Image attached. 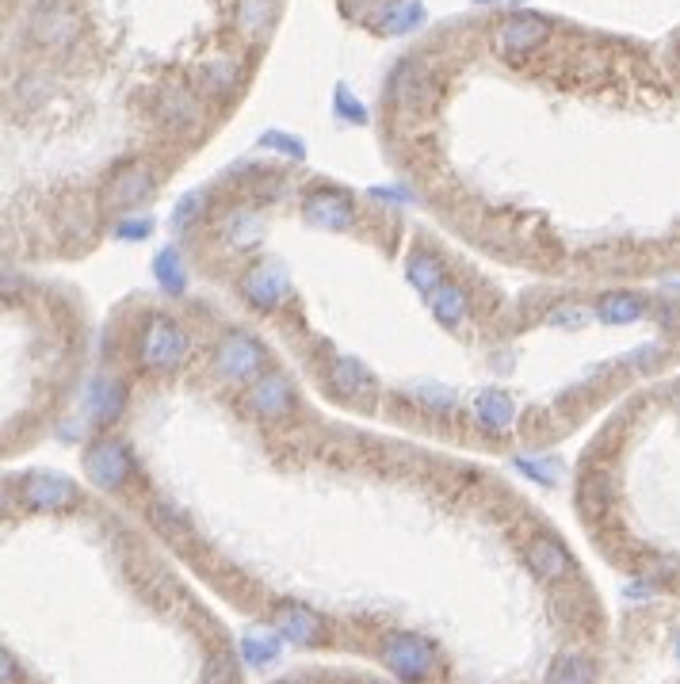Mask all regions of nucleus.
I'll use <instances>...</instances> for the list:
<instances>
[{
  "instance_id": "f8f14e48",
  "label": "nucleus",
  "mask_w": 680,
  "mask_h": 684,
  "mask_svg": "<svg viewBox=\"0 0 680 684\" xmlns=\"http://www.w3.org/2000/svg\"><path fill=\"white\" fill-rule=\"evenodd\" d=\"M276 631L283 639L291 642H302V646H314V642L325 635V627L321 620L310 612V608H302V604H283L276 612Z\"/></svg>"
},
{
  "instance_id": "dca6fc26",
  "label": "nucleus",
  "mask_w": 680,
  "mask_h": 684,
  "mask_svg": "<svg viewBox=\"0 0 680 684\" xmlns=\"http://www.w3.org/2000/svg\"><path fill=\"white\" fill-rule=\"evenodd\" d=\"M512 417H516V406H512L509 394L486 390V394L478 398V421L486 425V432H505V428L512 425Z\"/></svg>"
},
{
  "instance_id": "c9c22d12",
  "label": "nucleus",
  "mask_w": 680,
  "mask_h": 684,
  "mask_svg": "<svg viewBox=\"0 0 680 684\" xmlns=\"http://www.w3.org/2000/svg\"><path fill=\"white\" fill-rule=\"evenodd\" d=\"M337 107H340V111H344V115H352V119H363V107H360V104H352L344 88H340V92H337Z\"/></svg>"
},
{
  "instance_id": "20e7f679",
  "label": "nucleus",
  "mask_w": 680,
  "mask_h": 684,
  "mask_svg": "<svg viewBox=\"0 0 680 684\" xmlns=\"http://www.w3.org/2000/svg\"><path fill=\"white\" fill-rule=\"evenodd\" d=\"M20 497L27 509H39V513H62V509H73L77 505V486L73 478L54 471L31 474L20 486Z\"/></svg>"
},
{
  "instance_id": "6ab92c4d",
  "label": "nucleus",
  "mask_w": 680,
  "mask_h": 684,
  "mask_svg": "<svg viewBox=\"0 0 680 684\" xmlns=\"http://www.w3.org/2000/svg\"><path fill=\"white\" fill-rule=\"evenodd\" d=\"M593 681H596L593 662L581 658V654H562L551 665V677H547V684H593Z\"/></svg>"
},
{
  "instance_id": "7c9ffc66",
  "label": "nucleus",
  "mask_w": 680,
  "mask_h": 684,
  "mask_svg": "<svg viewBox=\"0 0 680 684\" xmlns=\"http://www.w3.org/2000/svg\"><path fill=\"white\" fill-rule=\"evenodd\" d=\"M516 467L528 474V478H535V482H543V486H554V482H558V471H554V467H543V463L535 467L532 459H520Z\"/></svg>"
},
{
  "instance_id": "1a4fd4ad",
  "label": "nucleus",
  "mask_w": 680,
  "mask_h": 684,
  "mask_svg": "<svg viewBox=\"0 0 680 684\" xmlns=\"http://www.w3.org/2000/svg\"><path fill=\"white\" fill-rule=\"evenodd\" d=\"M306 214L310 222H318L325 230H348L352 226V199L337 188H318V192L306 199Z\"/></svg>"
},
{
  "instance_id": "e433bc0d",
  "label": "nucleus",
  "mask_w": 680,
  "mask_h": 684,
  "mask_svg": "<svg viewBox=\"0 0 680 684\" xmlns=\"http://www.w3.org/2000/svg\"><path fill=\"white\" fill-rule=\"evenodd\" d=\"M119 234H123V237H146L149 234V222H127V226H119Z\"/></svg>"
},
{
  "instance_id": "4c0bfd02",
  "label": "nucleus",
  "mask_w": 680,
  "mask_h": 684,
  "mask_svg": "<svg viewBox=\"0 0 680 684\" xmlns=\"http://www.w3.org/2000/svg\"><path fill=\"white\" fill-rule=\"evenodd\" d=\"M0 665H4V684L16 681V665H12V654H0Z\"/></svg>"
},
{
  "instance_id": "5701e85b",
  "label": "nucleus",
  "mask_w": 680,
  "mask_h": 684,
  "mask_svg": "<svg viewBox=\"0 0 680 684\" xmlns=\"http://www.w3.org/2000/svg\"><path fill=\"white\" fill-rule=\"evenodd\" d=\"M157 107H161V115L169 123H176V127H195L199 123V104H195V96H188V92H165Z\"/></svg>"
},
{
  "instance_id": "6e6552de",
  "label": "nucleus",
  "mask_w": 680,
  "mask_h": 684,
  "mask_svg": "<svg viewBox=\"0 0 680 684\" xmlns=\"http://www.w3.org/2000/svg\"><path fill=\"white\" fill-rule=\"evenodd\" d=\"M249 406L260 417H287L291 406H295V390L279 371H264L249 390Z\"/></svg>"
},
{
  "instance_id": "58836bf2",
  "label": "nucleus",
  "mask_w": 680,
  "mask_h": 684,
  "mask_svg": "<svg viewBox=\"0 0 680 684\" xmlns=\"http://www.w3.org/2000/svg\"><path fill=\"white\" fill-rule=\"evenodd\" d=\"M677 658H680V635H677Z\"/></svg>"
},
{
  "instance_id": "ea45409f",
  "label": "nucleus",
  "mask_w": 680,
  "mask_h": 684,
  "mask_svg": "<svg viewBox=\"0 0 680 684\" xmlns=\"http://www.w3.org/2000/svg\"><path fill=\"white\" fill-rule=\"evenodd\" d=\"M283 684H291V681H283Z\"/></svg>"
},
{
  "instance_id": "412c9836",
  "label": "nucleus",
  "mask_w": 680,
  "mask_h": 684,
  "mask_svg": "<svg viewBox=\"0 0 680 684\" xmlns=\"http://www.w3.org/2000/svg\"><path fill=\"white\" fill-rule=\"evenodd\" d=\"M409 283L417 287V291H425V295H432L440 283H444V264H440V257H432V253H413V260H409Z\"/></svg>"
},
{
  "instance_id": "7ed1b4c3",
  "label": "nucleus",
  "mask_w": 680,
  "mask_h": 684,
  "mask_svg": "<svg viewBox=\"0 0 680 684\" xmlns=\"http://www.w3.org/2000/svg\"><path fill=\"white\" fill-rule=\"evenodd\" d=\"M260 367H264V348L253 337H245V333H230L214 348V371L222 379H230V383L253 379Z\"/></svg>"
},
{
  "instance_id": "0eeeda50",
  "label": "nucleus",
  "mask_w": 680,
  "mask_h": 684,
  "mask_svg": "<svg viewBox=\"0 0 680 684\" xmlns=\"http://www.w3.org/2000/svg\"><path fill=\"white\" fill-rule=\"evenodd\" d=\"M547 39V23L539 20V16H512L497 27V35H493V43L501 54H509V58H524V54H532L535 46Z\"/></svg>"
},
{
  "instance_id": "473e14b6",
  "label": "nucleus",
  "mask_w": 680,
  "mask_h": 684,
  "mask_svg": "<svg viewBox=\"0 0 680 684\" xmlns=\"http://www.w3.org/2000/svg\"><path fill=\"white\" fill-rule=\"evenodd\" d=\"M661 364V348L658 344H646V348H638V352H631V367H638V371H650V367Z\"/></svg>"
},
{
  "instance_id": "bb28decb",
  "label": "nucleus",
  "mask_w": 680,
  "mask_h": 684,
  "mask_svg": "<svg viewBox=\"0 0 680 684\" xmlns=\"http://www.w3.org/2000/svg\"><path fill=\"white\" fill-rule=\"evenodd\" d=\"M203 684H237V662L230 650H218L203 665Z\"/></svg>"
},
{
  "instance_id": "ddd939ff",
  "label": "nucleus",
  "mask_w": 680,
  "mask_h": 684,
  "mask_svg": "<svg viewBox=\"0 0 680 684\" xmlns=\"http://www.w3.org/2000/svg\"><path fill=\"white\" fill-rule=\"evenodd\" d=\"M528 562H532V570L543 581L570 578V555H566V547H562L554 535H539V539H535L532 551H528Z\"/></svg>"
},
{
  "instance_id": "4468645a",
  "label": "nucleus",
  "mask_w": 680,
  "mask_h": 684,
  "mask_svg": "<svg viewBox=\"0 0 680 684\" xmlns=\"http://www.w3.org/2000/svg\"><path fill=\"white\" fill-rule=\"evenodd\" d=\"M329 386L337 390L340 398H367V394H375V375H371L360 360L340 356V360H333V367H329Z\"/></svg>"
},
{
  "instance_id": "2f4dec72",
  "label": "nucleus",
  "mask_w": 680,
  "mask_h": 684,
  "mask_svg": "<svg viewBox=\"0 0 680 684\" xmlns=\"http://www.w3.org/2000/svg\"><path fill=\"white\" fill-rule=\"evenodd\" d=\"M199 207H203V192L184 195V203L176 207V218H172V222H176V226H188V222L195 218V211H199Z\"/></svg>"
},
{
  "instance_id": "72a5a7b5",
  "label": "nucleus",
  "mask_w": 680,
  "mask_h": 684,
  "mask_svg": "<svg viewBox=\"0 0 680 684\" xmlns=\"http://www.w3.org/2000/svg\"><path fill=\"white\" fill-rule=\"evenodd\" d=\"M673 574H680L677 558H661V562H654V566H650V578H654V581H658V578H673Z\"/></svg>"
},
{
  "instance_id": "393cba45",
  "label": "nucleus",
  "mask_w": 680,
  "mask_h": 684,
  "mask_svg": "<svg viewBox=\"0 0 680 684\" xmlns=\"http://www.w3.org/2000/svg\"><path fill=\"white\" fill-rule=\"evenodd\" d=\"M268 20H272V12H268L264 0H245V4L237 8V27H241L249 39H260L264 27H268Z\"/></svg>"
},
{
  "instance_id": "9d476101",
  "label": "nucleus",
  "mask_w": 680,
  "mask_h": 684,
  "mask_svg": "<svg viewBox=\"0 0 680 684\" xmlns=\"http://www.w3.org/2000/svg\"><path fill=\"white\" fill-rule=\"evenodd\" d=\"M31 31H35V39L46 46H65L73 39V31H77V16L58 4V0H46L43 8L35 12V20H31Z\"/></svg>"
},
{
  "instance_id": "2eb2a0df",
  "label": "nucleus",
  "mask_w": 680,
  "mask_h": 684,
  "mask_svg": "<svg viewBox=\"0 0 680 684\" xmlns=\"http://www.w3.org/2000/svg\"><path fill=\"white\" fill-rule=\"evenodd\" d=\"M390 92L402 107H417L432 92V81H428V69L417 62L398 65V73L390 77Z\"/></svg>"
},
{
  "instance_id": "f257e3e1",
  "label": "nucleus",
  "mask_w": 680,
  "mask_h": 684,
  "mask_svg": "<svg viewBox=\"0 0 680 684\" xmlns=\"http://www.w3.org/2000/svg\"><path fill=\"white\" fill-rule=\"evenodd\" d=\"M188 356V333L169 318H153L142 337V364L153 371H172Z\"/></svg>"
},
{
  "instance_id": "f704fd0d",
  "label": "nucleus",
  "mask_w": 680,
  "mask_h": 684,
  "mask_svg": "<svg viewBox=\"0 0 680 684\" xmlns=\"http://www.w3.org/2000/svg\"><path fill=\"white\" fill-rule=\"evenodd\" d=\"M264 146L272 150V146H279V150H291L295 157H302V142H295V138H283V134H268L264 138Z\"/></svg>"
},
{
  "instance_id": "aec40b11",
  "label": "nucleus",
  "mask_w": 680,
  "mask_h": 684,
  "mask_svg": "<svg viewBox=\"0 0 680 684\" xmlns=\"http://www.w3.org/2000/svg\"><path fill=\"white\" fill-rule=\"evenodd\" d=\"M149 520H153V528L165 535V539H172V543H188V539H192V528H188L184 513L172 509L169 501H157V505L149 509Z\"/></svg>"
},
{
  "instance_id": "c85d7f7f",
  "label": "nucleus",
  "mask_w": 680,
  "mask_h": 684,
  "mask_svg": "<svg viewBox=\"0 0 680 684\" xmlns=\"http://www.w3.org/2000/svg\"><path fill=\"white\" fill-rule=\"evenodd\" d=\"M425 20V8L417 4V0H409V4H402V8H394L390 16H386V27L394 31V35H405L413 23H421Z\"/></svg>"
},
{
  "instance_id": "b1692460",
  "label": "nucleus",
  "mask_w": 680,
  "mask_h": 684,
  "mask_svg": "<svg viewBox=\"0 0 680 684\" xmlns=\"http://www.w3.org/2000/svg\"><path fill=\"white\" fill-rule=\"evenodd\" d=\"M92 413H96V421H100V425L115 421V417L123 413V386H119V383H100V386H96Z\"/></svg>"
},
{
  "instance_id": "a211bd4d",
  "label": "nucleus",
  "mask_w": 680,
  "mask_h": 684,
  "mask_svg": "<svg viewBox=\"0 0 680 684\" xmlns=\"http://www.w3.org/2000/svg\"><path fill=\"white\" fill-rule=\"evenodd\" d=\"M279 650H283V635H276V631H249V635L241 639V654H245V662L256 665V669L276 662Z\"/></svg>"
},
{
  "instance_id": "c756f323",
  "label": "nucleus",
  "mask_w": 680,
  "mask_h": 684,
  "mask_svg": "<svg viewBox=\"0 0 680 684\" xmlns=\"http://www.w3.org/2000/svg\"><path fill=\"white\" fill-rule=\"evenodd\" d=\"M157 276H161V287H165V291H180V287H184V272H180V257H176L172 249H165V253L157 257Z\"/></svg>"
},
{
  "instance_id": "f03ea898",
  "label": "nucleus",
  "mask_w": 680,
  "mask_h": 684,
  "mask_svg": "<svg viewBox=\"0 0 680 684\" xmlns=\"http://www.w3.org/2000/svg\"><path fill=\"white\" fill-rule=\"evenodd\" d=\"M383 662L402 681H421V677H428L436 669V650L421 635H394L383 646Z\"/></svg>"
},
{
  "instance_id": "4be33fe9",
  "label": "nucleus",
  "mask_w": 680,
  "mask_h": 684,
  "mask_svg": "<svg viewBox=\"0 0 680 684\" xmlns=\"http://www.w3.org/2000/svg\"><path fill=\"white\" fill-rule=\"evenodd\" d=\"M596 318L612 321V325H623V321L642 318V299L638 295H604L596 302Z\"/></svg>"
},
{
  "instance_id": "39448f33",
  "label": "nucleus",
  "mask_w": 680,
  "mask_h": 684,
  "mask_svg": "<svg viewBox=\"0 0 680 684\" xmlns=\"http://www.w3.org/2000/svg\"><path fill=\"white\" fill-rule=\"evenodd\" d=\"M85 471L100 490H119L130 474V451L119 440H96L85 451Z\"/></svg>"
},
{
  "instance_id": "f3484780",
  "label": "nucleus",
  "mask_w": 680,
  "mask_h": 684,
  "mask_svg": "<svg viewBox=\"0 0 680 684\" xmlns=\"http://www.w3.org/2000/svg\"><path fill=\"white\" fill-rule=\"evenodd\" d=\"M432 314L444 321V325H459L467 314V291L459 283H440L432 291Z\"/></svg>"
},
{
  "instance_id": "cd10ccee",
  "label": "nucleus",
  "mask_w": 680,
  "mask_h": 684,
  "mask_svg": "<svg viewBox=\"0 0 680 684\" xmlns=\"http://www.w3.org/2000/svg\"><path fill=\"white\" fill-rule=\"evenodd\" d=\"M237 81V65L230 58H218L203 69V88H211V92H230Z\"/></svg>"
},
{
  "instance_id": "9b49d317",
  "label": "nucleus",
  "mask_w": 680,
  "mask_h": 684,
  "mask_svg": "<svg viewBox=\"0 0 680 684\" xmlns=\"http://www.w3.org/2000/svg\"><path fill=\"white\" fill-rule=\"evenodd\" d=\"M241 291H245V299L253 302V306L272 310L287 295V276H283V268H276V264H260V268H253L249 276L241 279Z\"/></svg>"
},
{
  "instance_id": "423d86ee",
  "label": "nucleus",
  "mask_w": 680,
  "mask_h": 684,
  "mask_svg": "<svg viewBox=\"0 0 680 684\" xmlns=\"http://www.w3.org/2000/svg\"><path fill=\"white\" fill-rule=\"evenodd\" d=\"M149 195H153V172L146 165H127V169H119L111 176L104 203L111 211H130V207H138Z\"/></svg>"
},
{
  "instance_id": "a878e982",
  "label": "nucleus",
  "mask_w": 680,
  "mask_h": 684,
  "mask_svg": "<svg viewBox=\"0 0 680 684\" xmlns=\"http://www.w3.org/2000/svg\"><path fill=\"white\" fill-rule=\"evenodd\" d=\"M260 237H264L260 214H237L230 222V245H237V249H253Z\"/></svg>"
}]
</instances>
